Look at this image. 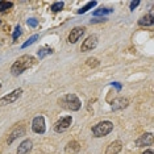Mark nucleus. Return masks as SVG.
Segmentation results:
<instances>
[{"label":"nucleus","instance_id":"f257e3e1","mask_svg":"<svg viewBox=\"0 0 154 154\" xmlns=\"http://www.w3.org/2000/svg\"><path fill=\"white\" fill-rule=\"evenodd\" d=\"M36 63V58L30 54H25V55H21L19 59H16L13 62V65L11 66V74L13 76H19L21 75L25 70L30 69L32 66Z\"/></svg>","mask_w":154,"mask_h":154},{"label":"nucleus","instance_id":"f03ea898","mask_svg":"<svg viewBox=\"0 0 154 154\" xmlns=\"http://www.w3.org/2000/svg\"><path fill=\"white\" fill-rule=\"evenodd\" d=\"M58 104L62 108H65V109H67V111H71V112L79 111L80 107H82V103H80L79 97L76 96L75 94H67V95L59 97Z\"/></svg>","mask_w":154,"mask_h":154},{"label":"nucleus","instance_id":"7ed1b4c3","mask_svg":"<svg viewBox=\"0 0 154 154\" xmlns=\"http://www.w3.org/2000/svg\"><path fill=\"white\" fill-rule=\"evenodd\" d=\"M112 131H113V122L108 121V120L100 121L92 127V134H94V137H96V138L104 137V136L109 134Z\"/></svg>","mask_w":154,"mask_h":154},{"label":"nucleus","instance_id":"20e7f679","mask_svg":"<svg viewBox=\"0 0 154 154\" xmlns=\"http://www.w3.org/2000/svg\"><path fill=\"white\" fill-rule=\"evenodd\" d=\"M21 95H23V88L13 90L12 92L7 94V95H4L2 99H0V106L4 107V106H8V104L15 103V101H17L20 97H21Z\"/></svg>","mask_w":154,"mask_h":154},{"label":"nucleus","instance_id":"39448f33","mask_svg":"<svg viewBox=\"0 0 154 154\" xmlns=\"http://www.w3.org/2000/svg\"><path fill=\"white\" fill-rule=\"evenodd\" d=\"M32 131L37 134H44L46 131V125H45V119L44 116H36L32 121Z\"/></svg>","mask_w":154,"mask_h":154},{"label":"nucleus","instance_id":"423d86ee","mask_svg":"<svg viewBox=\"0 0 154 154\" xmlns=\"http://www.w3.org/2000/svg\"><path fill=\"white\" fill-rule=\"evenodd\" d=\"M97 36L96 34H91V36H88L86 38L85 41H83L82 46H80V51H90V50H94L96 46H97Z\"/></svg>","mask_w":154,"mask_h":154},{"label":"nucleus","instance_id":"0eeeda50","mask_svg":"<svg viewBox=\"0 0 154 154\" xmlns=\"http://www.w3.org/2000/svg\"><path fill=\"white\" fill-rule=\"evenodd\" d=\"M71 122H72L71 116H65V117L59 119V120L54 124V131L57 133H62V132L67 131L70 128V125H71Z\"/></svg>","mask_w":154,"mask_h":154},{"label":"nucleus","instance_id":"6e6552de","mask_svg":"<svg viewBox=\"0 0 154 154\" xmlns=\"http://www.w3.org/2000/svg\"><path fill=\"white\" fill-rule=\"evenodd\" d=\"M86 32V28L85 26H75L74 29H71L69 37H67V41L70 44H76L79 41V38L85 34Z\"/></svg>","mask_w":154,"mask_h":154},{"label":"nucleus","instance_id":"1a4fd4ad","mask_svg":"<svg viewBox=\"0 0 154 154\" xmlns=\"http://www.w3.org/2000/svg\"><path fill=\"white\" fill-rule=\"evenodd\" d=\"M153 145V133H143L142 136L136 140V146L142 148V146H152Z\"/></svg>","mask_w":154,"mask_h":154},{"label":"nucleus","instance_id":"9d476101","mask_svg":"<svg viewBox=\"0 0 154 154\" xmlns=\"http://www.w3.org/2000/svg\"><path fill=\"white\" fill-rule=\"evenodd\" d=\"M121 149H122V142L120 141V140H116V141L111 142L109 145L107 146L106 153L104 154H119L121 152Z\"/></svg>","mask_w":154,"mask_h":154},{"label":"nucleus","instance_id":"9b49d317","mask_svg":"<svg viewBox=\"0 0 154 154\" xmlns=\"http://www.w3.org/2000/svg\"><path fill=\"white\" fill-rule=\"evenodd\" d=\"M129 104V100L127 97H117V99L113 100L112 103V111H119V109H124L127 108Z\"/></svg>","mask_w":154,"mask_h":154},{"label":"nucleus","instance_id":"f8f14e48","mask_svg":"<svg viewBox=\"0 0 154 154\" xmlns=\"http://www.w3.org/2000/svg\"><path fill=\"white\" fill-rule=\"evenodd\" d=\"M32 146H33V143L30 140H24V141L19 145V148H17L16 154H28L30 150H32Z\"/></svg>","mask_w":154,"mask_h":154},{"label":"nucleus","instance_id":"ddd939ff","mask_svg":"<svg viewBox=\"0 0 154 154\" xmlns=\"http://www.w3.org/2000/svg\"><path fill=\"white\" fill-rule=\"evenodd\" d=\"M25 134V128L24 127H20V128H16L15 131H13L11 134L8 136V138H7V142H8V145H11V143L15 141L16 138H19V137H21V136Z\"/></svg>","mask_w":154,"mask_h":154},{"label":"nucleus","instance_id":"4468645a","mask_svg":"<svg viewBox=\"0 0 154 154\" xmlns=\"http://www.w3.org/2000/svg\"><path fill=\"white\" fill-rule=\"evenodd\" d=\"M154 24V17H153V11H150L148 15H145L143 17L138 20V25L141 26H152Z\"/></svg>","mask_w":154,"mask_h":154},{"label":"nucleus","instance_id":"2eb2a0df","mask_svg":"<svg viewBox=\"0 0 154 154\" xmlns=\"http://www.w3.org/2000/svg\"><path fill=\"white\" fill-rule=\"evenodd\" d=\"M80 150L79 142L78 141H70L65 148V153L66 154H76Z\"/></svg>","mask_w":154,"mask_h":154},{"label":"nucleus","instance_id":"dca6fc26","mask_svg":"<svg viewBox=\"0 0 154 154\" xmlns=\"http://www.w3.org/2000/svg\"><path fill=\"white\" fill-rule=\"evenodd\" d=\"M53 53H54V50L50 46H42V48H40V50H38L37 55H38V58H40V59H42V58L46 57V55H50V54H53Z\"/></svg>","mask_w":154,"mask_h":154},{"label":"nucleus","instance_id":"f3484780","mask_svg":"<svg viewBox=\"0 0 154 154\" xmlns=\"http://www.w3.org/2000/svg\"><path fill=\"white\" fill-rule=\"evenodd\" d=\"M112 12H113V8H99V9H96L92 15L94 16H106V15H109Z\"/></svg>","mask_w":154,"mask_h":154},{"label":"nucleus","instance_id":"a211bd4d","mask_svg":"<svg viewBox=\"0 0 154 154\" xmlns=\"http://www.w3.org/2000/svg\"><path fill=\"white\" fill-rule=\"evenodd\" d=\"M63 7H65L63 2H55V3H53V4L50 5V9H51V12L57 13V12H61L62 9H63Z\"/></svg>","mask_w":154,"mask_h":154},{"label":"nucleus","instance_id":"6ab92c4d","mask_svg":"<svg viewBox=\"0 0 154 154\" xmlns=\"http://www.w3.org/2000/svg\"><path fill=\"white\" fill-rule=\"evenodd\" d=\"M96 4H97L96 2H88V3H87V4H86L85 7H82V8H80V9H78V13H79V15H82V13L88 12L90 9H92V8H94V7H95Z\"/></svg>","mask_w":154,"mask_h":154},{"label":"nucleus","instance_id":"aec40b11","mask_svg":"<svg viewBox=\"0 0 154 154\" xmlns=\"http://www.w3.org/2000/svg\"><path fill=\"white\" fill-rule=\"evenodd\" d=\"M13 7L12 2H4V0H0V12H5L8 9H11Z\"/></svg>","mask_w":154,"mask_h":154},{"label":"nucleus","instance_id":"412c9836","mask_svg":"<svg viewBox=\"0 0 154 154\" xmlns=\"http://www.w3.org/2000/svg\"><path fill=\"white\" fill-rule=\"evenodd\" d=\"M38 38H40V36H38V34H34V36L30 37L29 40L26 41V42H24V44L21 45V49H25V48H28V46H30V45H33V44L38 40Z\"/></svg>","mask_w":154,"mask_h":154},{"label":"nucleus","instance_id":"4be33fe9","mask_svg":"<svg viewBox=\"0 0 154 154\" xmlns=\"http://www.w3.org/2000/svg\"><path fill=\"white\" fill-rule=\"evenodd\" d=\"M20 36H21V28H20V25H17V26L15 28V30H13V34H12L13 42H16V41L19 40Z\"/></svg>","mask_w":154,"mask_h":154},{"label":"nucleus","instance_id":"5701e85b","mask_svg":"<svg viewBox=\"0 0 154 154\" xmlns=\"http://www.w3.org/2000/svg\"><path fill=\"white\" fill-rule=\"evenodd\" d=\"M86 63L90 66V67H96V66H99V59L96 58H88L86 61Z\"/></svg>","mask_w":154,"mask_h":154},{"label":"nucleus","instance_id":"b1692460","mask_svg":"<svg viewBox=\"0 0 154 154\" xmlns=\"http://www.w3.org/2000/svg\"><path fill=\"white\" fill-rule=\"evenodd\" d=\"M28 25L32 26V28H36L38 25V21L36 19H29V20H28Z\"/></svg>","mask_w":154,"mask_h":154},{"label":"nucleus","instance_id":"393cba45","mask_svg":"<svg viewBox=\"0 0 154 154\" xmlns=\"http://www.w3.org/2000/svg\"><path fill=\"white\" fill-rule=\"evenodd\" d=\"M138 4H140V0H136V2H131V4H129V7H131V11H133V9H134Z\"/></svg>","mask_w":154,"mask_h":154},{"label":"nucleus","instance_id":"a878e982","mask_svg":"<svg viewBox=\"0 0 154 154\" xmlns=\"http://www.w3.org/2000/svg\"><path fill=\"white\" fill-rule=\"evenodd\" d=\"M111 85L116 87V88H117V91H120V90H121V85H120V83H119V82H113V83H111Z\"/></svg>","mask_w":154,"mask_h":154},{"label":"nucleus","instance_id":"bb28decb","mask_svg":"<svg viewBox=\"0 0 154 154\" xmlns=\"http://www.w3.org/2000/svg\"><path fill=\"white\" fill-rule=\"evenodd\" d=\"M104 21V19H96V20H91V24H95V23H101Z\"/></svg>","mask_w":154,"mask_h":154},{"label":"nucleus","instance_id":"cd10ccee","mask_svg":"<svg viewBox=\"0 0 154 154\" xmlns=\"http://www.w3.org/2000/svg\"><path fill=\"white\" fill-rule=\"evenodd\" d=\"M142 154H154V153H153L152 149H148V150H145V152H143Z\"/></svg>","mask_w":154,"mask_h":154},{"label":"nucleus","instance_id":"c85d7f7f","mask_svg":"<svg viewBox=\"0 0 154 154\" xmlns=\"http://www.w3.org/2000/svg\"><path fill=\"white\" fill-rule=\"evenodd\" d=\"M0 88H2V83H0Z\"/></svg>","mask_w":154,"mask_h":154}]
</instances>
